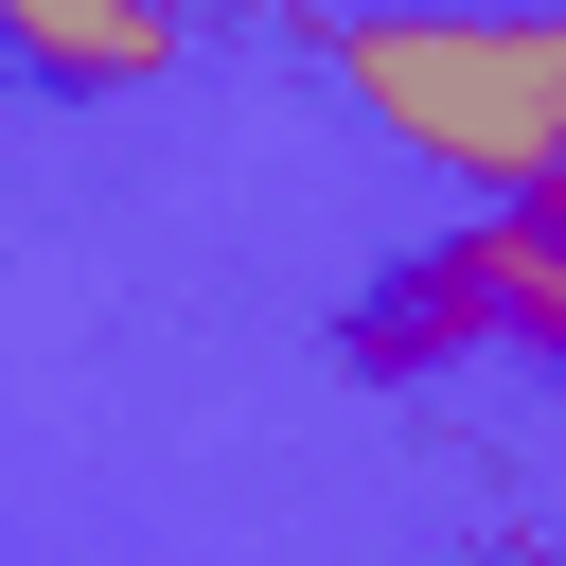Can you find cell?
Masks as SVG:
<instances>
[{"instance_id":"obj_2","label":"cell","mask_w":566,"mask_h":566,"mask_svg":"<svg viewBox=\"0 0 566 566\" xmlns=\"http://www.w3.org/2000/svg\"><path fill=\"white\" fill-rule=\"evenodd\" d=\"M177 35H195L177 0H0V53L35 88H159Z\"/></svg>"},{"instance_id":"obj_1","label":"cell","mask_w":566,"mask_h":566,"mask_svg":"<svg viewBox=\"0 0 566 566\" xmlns=\"http://www.w3.org/2000/svg\"><path fill=\"white\" fill-rule=\"evenodd\" d=\"M336 88L371 142H407L478 212L566 195V18H531V0H371V18H336Z\"/></svg>"}]
</instances>
